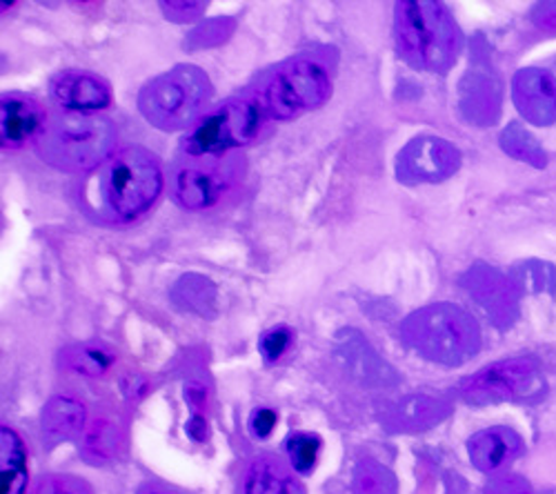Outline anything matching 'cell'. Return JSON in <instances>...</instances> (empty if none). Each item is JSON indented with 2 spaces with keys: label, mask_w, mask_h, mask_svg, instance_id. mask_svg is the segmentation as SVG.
Masks as SVG:
<instances>
[{
  "label": "cell",
  "mask_w": 556,
  "mask_h": 494,
  "mask_svg": "<svg viewBox=\"0 0 556 494\" xmlns=\"http://www.w3.org/2000/svg\"><path fill=\"white\" fill-rule=\"evenodd\" d=\"M52 97L67 112L94 114L112 103V87L105 78L91 72L65 69L52 80Z\"/></svg>",
  "instance_id": "cell-14"
},
{
  "label": "cell",
  "mask_w": 556,
  "mask_h": 494,
  "mask_svg": "<svg viewBox=\"0 0 556 494\" xmlns=\"http://www.w3.org/2000/svg\"><path fill=\"white\" fill-rule=\"evenodd\" d=\"M123 443V430L116 421L99 417L85 426L80 439V453L89 466H105L110 464Z\"/></svg>",
  "instance_id": "cell-20"
},
{
  "label": "cell",
  "mask_w": 556,
  "mask_h": 494,
  "mask_svg": "<svg viewBox=\"0 0 556 494\" xmlns=\"http://www.w3.org/2000/svg\"><path fill=\"white\" fill-rule=\"evenodd\" d=\"M243 161L227 156H178L169 167V194L182 210L201 212L220 203L237 186Z\"/></svg>",
  "instance_id": "cell-8"
},
{
  "label": "cell",
  "mask_w": 556,
  "mask_h": 494,
  "mask_svg": "<svg viewBox=\"0 0 556 494\" xmlns=\"http://www.w3.org/2000/svg\"><path fill=\"white\" fill-rule=\"evenodd\" d=\"M318 453H320V436L318 434L294 432L288 439V455H290L292 468L299 474H307L314 470Z\"/></svg>",
  "instance_id": "cell-27"
},
{
  "label": "cell",
  "mask_w": 556,
  "mask_h": 494,
  "mask_svg": "<svg viewBox=\"0 0 556 494\" xmlns=\"http://www.w3.org/2000/svg\"><path fill=\"white\" fill-rule=\"evenodd\" d=\"M116 362V352L105 343H83L61 354L65 370L83 377H103Z\"/></svg>",
  "instance_id": "cell-21"
},
{
  "label": "cell",
  "mask_w": 556,
  "mask_h": 494,
  "mask_svg": "<svg viewBox=\"0 0 556 494\" xmlns=\"http://www.w3.org/2000/svg\"><path fill=\"white\" fill-rule=\"evenodd\" d=\"M447 417V408L441 401L430 396H409L403 403H399V417L394 421H401L399 428L403 430H419L430 428Z\"/></svg>",
  "instance_id": "cell-25"
},
{
  "label": "cell",
  "mask_w": 556,
  "mask_h": 494,
  "mask_svg": "<svg viewBox=\"0 0 556 494\" xmlns=\"http://www.w3.org/2000/svg\"><path fill=\"white\" fill-rule=\"evenodd\" d=\"M29 468L23 439L8 426L0 428V494H27Z\"/></svg>",
  "instance_id": "cell-19"
},
{
  "label": "cell",
  "mask_w": 556,
  "mask_h": 494,
  "mask_svg": "<svg viewBox=\"0 0 556 494\" xmlns=\"http://www.w3.org/2000/svg\"><path fill=\"white\" fill-rule=\"evenodd\" d=\"M501 148L503 152H507L509 156H515L517 161H523L536 169H543L547 165V156L545 150L541 148V143L532 137V134L519 123H509L503 134H501Z\"/></svg>",
  "instance_id": "cell-24"
},
{
  "label": "cell",
  "mask_w": 556,
  "mask_h": 494,
  "mask_svg": "<svg viewBox=\"0 0 556 494\" xmlns=\"http://www.w3.org/2000/svg\"><path fill=\"white\" fill-rule=\"evenodd\" d=\"M356 494H396V477L381 464L365 459L354 474Z\"/></svg>",
  "instance_id": "cell-26"
},
{
  "label": "cell",
  "mask_w": 556,
  "mask_h": 494,
  "mask_svg": "<svg viewBox=\"0 0 556 494\" xmlns=\"http://www.w3.org/2000/svg\"><path fill=\"white\" fill-rule=\"evenodd\" d=\"M172 299L182 309L210 317L216 309V286L201 275H185L172 288Z\"/></svg>",
  "instance_id": "cell-22"
},
{
  "label": "cell",
  "mask_w": 556,
  "mask_h": 494,
  "mask_svg": "<svg viewBox=\"0 0 556 494\" xmlns=\"http://www.w3.org/2000/svg\"><path fill=\"white\" fill-rule=\"evenodd\" d=\"M468 453L477 470L492 474L523 455V439L513 428H488L468 441Z\"/></svg>",
  "instance_id": "cell-15"
},
{
  "label": "cell",
  "mask_w": 556,
  "mask_h": 494,
  "mask_svg": "<svg viewBox=\"0 0 556 494\" xmlns=\"http://www.w3.org/2000/svg\"><path fill=\"white\" fill-rule=\"evenodd\" d=\"M48 112L27 94H3L0 99V143L3 148H23L29 141H38L45 125H48Z\"/></svg>",
  "instance_id": "cell-13"
},
{
  "label": "cell",
  "mask_w": 556,
  "mask_h": 494,
  "mask_svg": "<svg viewBox=\"0 0 556 494\" xmlns=\"http://www.w3.org/2000/svg\"><path fill=\"white\" fill-rule=\"evenodd\" d=\"M513 101L528 123L552 125L556 121V78L541 67L519 69L513 78Z\"/></svg>",
  "instance_id": "cell-12"
},
{
  "label": "cell",
  "mask_w": 556,
  "mask_h": 494,
  "mask_svg": "<svg viewBox=\"0 0 556 494\" xmlns=\"http://www.w3.org/2000/svg\"><path fill=\"white\" fill-rule=\"evenodd\" d=\"M488 494H534L530 483L517 474H509V477H498L490 483Z\"/></svg>",
  "instance_id": "cell-30"
},
{
  "label": "cell",
  "mask_w": 556,
  "mask_h": 494,
  "mask_svg": "<svg viewBox=\"0 0 556 494\" xmlns=\"http://www.w3.org/2000/svg\"><path fill=\"white\" fill-rule=\"evenodd\" d=\"M460 165V152L439 137H416L409 141L396 159L399 181L416 183H441L450 178Z\"/></svg>",
  "instance_id": "cell-10"
},
{
  "label": "cell",
  "mask_w": 556,
  "mask_h": 494,
  "mask_svg": "<svg viewBox=\"0 0 556 494\" xmlns=\"http://www.w3.org/2000/svg\"><path fill=\"white\" fill-rule=\"evenodd\" d=\"M146 494H169V492H159V490H152V492H146Z\"/></svg>",
  "instance_id": "cell-34"
},
{
  "label": "cell",
  "mask_w": 556,
  "mask_h": 494,
  "mask_svg": "<svg viewBox=\"0 0 556 494\" xmlns=\"http://www.w3.org/2000/svg\"><path fill=\"white\" fill-rule=\"evenodd\" d=\"M292 339H294V332L288 326H276V328L267 330L258 343L265 362H269V364L278 362V358H281L290 350Z\"/></svg>",
  "instance_id": "cell-29"
},
{
  "label": "cell",
  "mask_w": 556,
  "mask_h": 494,
  "mask_svg": "<svg viewBox=\"0 0 556 494\" xmlns=\"http://www.w3.org/2000/svg\"><path fill=\"white\" fill-rule=\"evenodd\" d=\"M460 110L477 125H492L501 112V89L492 74L488 72H468L460 83Z\"/></svg>",
  "instance_id": "cell-16"
},
{
  "label": "cell",
  "mask_w": 556,
  "mask_h": 494,
  "mask_svg": "<svg viewBox=\"0 0 556 494\" xmlns=\"http://www.w3.org/2000/svg\"><path fill=\"white\" fill-rule=\"evenodd\" d=\"M256 94L271 121H292L318 110L332 97L328 65L316 56H296L274 67Z\"/></svg>",
  "instance_id": "cell-7"
},
{
  "label": "cell",
  "mask_w": 556,
  "mask_h": 494,
  "mask_svg": "<svg viewBox=\"0 0 556 494\" xmlns=\"http://www.w3.org/2000/svg\"><path fill=\"white\" fill-rule=\"evenodd\" d=\"M212 99L210 76L194 65H176L138 92V110L163 131L190 129Z\"/></svg>",
  "instance_id": "cell-5"
},
{
  "label": "cell",
  "mask_w": 556,
  "mask_h": 494,
  "mask_svg": "<svg viewBox=\"0 0 556 494\" xmlns=\"http://www.w3.org/2000/svg\"><path fill=\"white\" fill-rule=\"evenodd\" d=\"M87 413L80 401L72 396H52L40 417V436L48 451L76 436L87 423Z\"/></svg>",
  "instance_id": "cell-17"
},
{
  "label": "cell",
  "mask_w": 556,
  "mask_h": 494,
  "mask_svg": "<svg viewBox=\"0 0 556 494\" xmlns=\"http://www.w3.org/2000/svg\"><path fill=\"white\" fill-rule=\"evenodd\" d=\"M34 494H94V487L80 477L50 474L36 483Z\"/></svg>",
  "instance_id": "cell-28"
},
{
  "label": "cell",
  "mask_w": 556,
  "mask_h": 494,
  "mask_svg": "<svg viewBox=\"0 0 556 494\" xmlns=\"http://www.w3.org/2000/svg\"><path fill=\"white\" fill-rule=\"evenodd\" d=\"M532 18H534V23L541 29L556 31V3H541V5H536L534 12H532Z\"/></svg>",
  "instance_id": "cell-32"
},
{
  "label": "cell",
  "mask_w": 556,
  "mask_h": 494,
  "mask_svg": "<svg viewBox=\"0 0 556 494\" xmlns=\"http://www.w3.org/2000/svg\"><path fill=\"white\" fill-rule=\"evenodd\" d=\"M407 347L432 364L463 366L481 350V328L470 312L454 303H434L412 312L401 324Z\"/></svg>",
  "instance_id": "cell-2"
},
{
  "label": "cell",
  "mask_w": 556,
  "mask_h": 494,
  "mask_svg": "<svg viewBox=\"0 0 556 494\" xmlns=\"http://www.w3.org/2000/svg\"><path fill=\"white\" fill-rule=\"evenodd\" d=\"M545 381L532 358H507L463 381L460 396L470 406L485 408L507 401H528L543 394Z\"/></svg>",
  "instance_id": "cell-9"
},
{
  "label": "cell",
  "mask_w": 556,
  "mask_h": 494,
  "mask_svg": "<svg viewBox=\"0 0 556 494\" xmlns=\"http://www.w3.org/2000/svg\"><path fill=\"white\" fill-rule=\"evenodd\" d=\"M188 434L194 441H205V436H207V421L203 417H192V421L188 423Z\"/></svg>",
  "instance_id": "cell-33"
},
{
  "label": "cell",
  "mask_w": 556,
  "mask_h": 494,
  "mask_svg": "<svg viewBox=\"0 0 556 494\" xmlns=\"http://www.w3.org/2000/svg\"><path fill=\"white\" fill-rule=\"evenodd\" d=\"M399 56L414 69L447 74L460 52L463 36L450 10L434 0H403L394 10Z\"/></svg>",
  "instance_id": "cell-1"
},
{
  "label": "cell",
  "mask_w": 556,
  "mask_h": 494,
  "mask_svg": "<svg viewBox=\"0 0 556 494\" xmlns=\"http://www.w3.org/2000/svg\"><path fill=\"white\" fill-rule=\"evenodd\" d=\"M243 494H305V487L281 459L261 455L245 470Z\"/></svg>",
  "instance_id": "cell-18"
},
{
  "label": "cell",
  "mask_w": 556,
  "mask_h": 494,
  "mask_svg": "<svg viewBox=\"0 0 556 494\" xmlns=\"http://www.w3.org/2000/svg\"><path fill=\"white\" fill-rule=\"evenodd\" d=\"M267 112L256 92L227 99L201 116L180 141L182 156H227L250 145L263 129Z\"/></svg>",
  "instance_id": "cell-6"
},
{
  "label": "cell",
  "mask_w": 556,
  "mask_h": 494,
  "mask_svg": "<svg viewBox=\"0 0 556 494\" xmlns=\"http://www.w3.org/2000/svg\"><path fill=\"white\" fill-rule=\"evenodd\" d=\"M509 279L519 292L556 296V267L547 261H521L509 269Z\"/></svg>",
  "instance_id": "cell-23"
},
{
  "label": "cell",
  "mask_w": 556,
  "mask_h": 494,
  "mask_svg": "<svg viewBox=\"0 0 556 494\" xmlns=\"http://www.w3.org/2000/svg\"><path fill=\"white\" fill-rule=\"evenodd\" d=\"M276 421H278V417H276L274 410H269V408L254 410V415H252V432H254V436L267 439L274 432Z\"/></svg>",
  "instance_id": "cell-31"
},
{
  "label": "cell",
  "mask_w": 556,
  "mask_h": 494,
  "mask_svg": "<svg viewBox=\"0 0 556 494\" xmlns=\"http://www.w3.org/2000/svg\"><path fill=\"white\" fill-rule=\"evenodd\" d=\"M463 286L475 301L488 312V317L498 328H509L519 317V290L509 277L479 263L463 277Z\"/></svg>",
  "instance_id": "cell-11"
},
{
  "label": "cell",
  "mask_w": 556,
  "mask_h": 494,
  "mask_svg": "<svg viewBox=\"0 0 556 494\" xmlns=\"http://www.w3.org/2000/svg\"><path fill=\"white\" fill-rule=\"evenodd\" d=\"M165 186L156 156L138 145L118 150L101 176V201L116 220H136L159 201Z\"/></svg>",
  "instance_id": "cell-4"
},
{
  "label": "cell",
  "mask_w": 556,
  "mask_h": 494,
  "mask_svg": "<svg viewBox=\"0 0 556 494\" xmlns=\"http://www.w3.org/2000/svg\"><path fill=\"white\" fill-rule=\"evenodd\" d=\"M116 143V127L99 114L63 112L54 114L34 143L38 156L72 174H83L110 161Z\"/></svg>",
  "instance_id": "cell-3"
}]
</instances>
